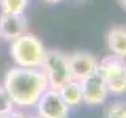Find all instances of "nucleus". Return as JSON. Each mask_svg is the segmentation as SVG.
I'll return each instance as SVG.
<instances>
[{
	"mask_svg": "<svg viewBox=\"0 0 126 118\" xmlns=\"http://www.w3.org/2000/svg\"><path fill=\"white\" fill-rule=\"evenodd\" d=\"M3 87L17 109H30L35 107L49 84L41 68L13 66L6 71Z\"/></svg>",
	"mask_w": 126,
	"mask_h": 118,
	"instance_id": "1",
	"label": "nucleus"
},
{
	"mask_svg": "<svg viewBox=\"0 0 126 118\" xmlns=\"http://www.w3.org/2000/svg\"><path fill=\"white\" fill-rule=\"evenodd\" d=\"M46 47L35 35L24 33L10 44V55L16 66L41 68L46 57Z\"/></svg>",
	"mask_w": 126,
	"mask_h": 118,
	"instance_id": "2",
	"label": "nucleus"
},
{
	"mask_svg": "<svg viewBox=\"0 0 126 118\" xmlns=\"http://www.w3.org/2000/svg\"><path fill=\"white\" fill-rule=\"evenodd\" d=\"M98 73L104 79L109 94L120 96L126 93V58L113 54L104 57L98 65Z\"/></svg>",
	"mask_w": 126,
	"mask_h": 118,
	"instance_id": "3",
	"label": "nucleus"
},
{
	"mask_svg": "<svg viewBox=\"0 0 126 118\" xmlns=\"http://www.w3.org/2000/svg\"><path fill=\"white\" fill-rule=\"evenodd\" d=\"M41 69L47 79L49 88H54V90H58L62 85H65L66 82H69L73 79L68 55L57 49L46 50V57L41 65Z\"/></svg>",
	"mask_w": 126,
	"mask_h": 118,
	"instance_id": "4",
	"label": "nucleus"
},
{
	"mask_svg": "<svg viewBox=\"0 0 126 118\" xmlns=\"http://www.w3.org/2000/svg\"><path fill=\"white\" fill-rule=\"evenodd\" d=\"M36 107V115L41 118H68L69 107L62 99L58 90L47 88L44 93L39 96Z\"/></svg>",
	"mask_w": 126,
	"mask_h": 118,
	"instance_id": "5",
	"label": "nucleus"
},
{
	"mask_svg": "<svg viewBox=\"0 0 126 118\" xmlns=\"http://www.w3.org/2000/svg\"><path fill=\"white\" fill-rule=\"evenodd\" d=\"M80 88H82V99L87 105H99L102 104L109 96V90L106 85L104 79L99 73H93L90 76L84 77L80 80Z\"/></svg>",
	"mask_w": 126,
	"mask_h": 118,
	"instance_id": "6",
	"label": "nucleus"
},
{
	"mask_svg": "<svg viewBox=\"0 0 126 118\" xmlns=\"http://www.w3.org/2000/svg\"><path fill=\"white\" fill-rule=\"evenodd\" d=\"M68 61H69L71 76L76 80H82L84 77L96 73L98 65H99L96 57H93L88 52H74L68 55Z\"/></svg>",
	"mask_w": 126,
	"mask_h": 118,
	"instance_id": "7",
	"label": "nucleus"
},
{
	"mask_svg": "<svg viewBox=\"0 0 126 118\" xmlns=\"http://www.w3.org/2000/svg\"><path fill=\"white\" fill-rule=\"evenodd\" d=\"M24 33H27V19L24 14L0 13V38L11 43Z\"/></svg>",
	"mask_w": 126,
	"mask_h": 118,
	"instance_id": "8",
	"label": "nucleus"
},
{
	"mask_svg": "<svg viewBox=\"0 0 126 118\" xmlns=\"http://www.w3.org/2000/svg\"><path fill=\"white\" fill-rule=\"evenodd\" d=\"M106 43H107L109 50L113 55L126 58V27L123 25L112 27L106 35Z\"/></svg>",
	"mask_w": 126,
	"mask_h": 118,
	"instance_id": "9",
	"label": "nucleus"
},
{
	"mask_svg": "<svg viewBox=\"0 0 126 118\" xmlns=\"http://www.w3.org/2000/svg\"><path fill=\"white\" fill-rule=\"evenodd\" d=\"M58 93H60L62 99L65 101V104L68 107H79L80 104H84V99H82V88H80V80H76V79H71L69 82H66L65 85H62L58 88Z\"/></svg>",
	"mask_w": 126,
	"mask_h": 118,
	"instance_id": "10",
	"label": "nucleus"
},
{
	"mask_svg": "<svg viewBox=\"0 0 126 118\" xmlns=\"http://www.w3.org/2000/svg\"><path fill=\"white\" fill-rule=\"evenodd\" d=\"M29 5V0H0V13L24 14Z\"/></svg>",
	"mask_w": 126,
	"mask_h": 118,
	"instance_id": "11",
	"label": "nucleus"
},
{
	"mask_svg": "<svg viewBox=\"0 0 126 118\" xmlns=\"http://www.w3.org/2000/svg\"><path fill=\"white\" fill-rule=\"evenodd\" d=\"M104 118H126V101H115L106 109Z\"/></svg>",
	"mask_w": 126,
	"mask_h": 118,
	"instance_id": "12",
	"label": "nucleus"
},
{
	"mask_svg": "<svg viewBox=\"0 0 126 118\" xmlns=\"http://www.w3.org/2000/svg\"><path fill=\"white\" fill-rule=\"evenodd\" d=\"M13 109H16V105H14L13 99H11V96L8 94L5 87L0 85V117L8 113V112H11Z\"/></svg>",
	"mask_w": 126,
	"mask_h": 118,
	"instance_id": "13",
	"label": "nucleus"
},
{
	"mask_svg": "<svg viewBox=\"0 0 126 118\" xmlns=\"http://www.w3.org/2000/svg\"><path fill=\"white\" fill-rule=\"evenodd\" d=\"M0 118H29V115H27V113H24L21 109H13L11 112L2 115Z\"/></svg>",
	"mask_w": 126,
	"mask_h": 118,
	"instance_id": "14",
	"label": "nucleus"
},
{
	"mask_svg": "<svg viewBox=\"0 0 126 118\" xmlns=\"http://www.w3.org/2000/svg\"><path fill=\"white\" fill-rule=\"evenodd\" d=\"M118 3H120L121 8H123V10L126 11V0H118Z\"/></svg>",
	"mask_w": 126,
	"mask_h": 118,
	"instance_id": "15",
	"label": "nucleus"
},
{
	"mask_svg": "<svg viewBox=\"0 0 126 118\" xmlns=\"http://www.w3.org/2000/svg\"><path fill=\"white\" fill-rule=\"evenodd\" d=\"M44 2H47V3H60L62 0H44Z\"/></svg>",
	"mask_w": 126,
	"mask_h": 118,
	"instance_id": "16",
	"label": "nucleus"
},
{
	"mask_svg": "<svg viewBox=\"0 0 126 118\" xmlns=\"http://www.w3.org/2000/svg\"><path fill=\"white\" fill-rule=\"evenodd\" d=\"M29 118H41V117H38V115H35V117H29Z\"/></svg>",
	"mask_w": 126,
	"mask_h": 118,
	"instance_id": "17",
	"label": "nucleus"
},
{
	"mask_svg": "<svg viewBox=\"0 0 126 118\" xmlns=\"http://www.w3.org/2000/svg\"><path fill=\"white\" fill-rule=\"evenodd\" d=\"M0 39H2V38H0Z\"/></svg>",
	"mask_w": 126,
	"mask_h": 118,
	"instance_id": "18",
	"label": "nucleus"
}]
</instances>
